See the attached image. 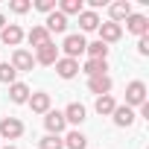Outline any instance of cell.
Returning a JSON list of instances; mask_svg holds the SVG:
<instances>
[{
    "mask_svg": "<svg viewBox=\"0 0 149 149\" xmlns=\"http://www.w3.org/2000/svg\"><path fill=\"white\" fill-rule=\"evenodd\" d=\"M105 70H108V61L102 58H85V64H79V73H85V76H105Z\"/></svg>",
    "mask_w": 149,
    "mask_h": 149,
    "instance_id": "cell-16",
    "label": "cell"
},
{
    "mask_svg": "<svg viewBox=\"0 0 149 149\" xmlns=\"http://www.w3.org/2000/svg\"><path fill=\"white\" fill-rule=\"evenodd\" d=\"M85 47H88V41H85L82 32H70V35H64V41H61L64 58H76V61H79V56H85Z\"/></svg>",
    "mask_w": 149,
    "mask_h": 149,
    "instance_id": "cell-1",
    "label": "cell"
},
{
    "mask_svg": "<svg viewBox=\"0 0 149 149\" xmlns=\"http://www.w3.org/2000/svg\"><path fill=\"white\" fill-rule=\"evenodd\" d=\"M38 12H44V15H50V12H56V0H35L32 3Z\"/></svg>",
    "mask_w": 149,
    "mask_h": 149,
    "instance_id": "cell-28",
    "label": "cell"
},
{
    "mask_svg": "<svg viewBox=\"0 0 149 149\" xmlns=\"http://www.w3.org/2000/svg\"><path fill=\"white\" fill-rule=\"evenodd\" d=\"M38 149H64V140L58 134H44L38 140Z\"/></svg>",
    "mask_w": 149,
    "mask_h": 149,
    "instance_id": "cell-26",
    "label": "cell"
},
{
    "mask_svg": "<svg viewBox=\"0 0 149 149\" xmlns=\"http://www.w3.org/2000/svg\"><path fill=\"white\" fill-rule=\"evenodd\" d=\"M0 41H3L6 47H21V41H24V29L18 26V24H6L3 29H0Z\"/></svg>",
    "mask_w": 149,
    "mask_h": 149,
    "instance_id": "cell-11",
    "label": "cell"
},
{
    "mask_svg": "<svg viewBox=\"0 0 149 149\" xmlns=\"http://www.w3.org/2000/svg\"><path fill=\"white\" fill-rule=\"evenodd\" d=\"M64 149H88V137L79 132V129H73V132H67L64 137Z\"/></svg>",
    "mask_w": 149,
    "mask_h": 149,
    "instance_id": "cell-22",
    "label": "cell"
},
{
    "mask_svg": "<svg viewBox=\"0 0 149 149\" xmlns=\"http://www.w3.org/2000/svg\"><path fill=\"white\" fill-rule=\"evenodd\" d=\"M35 64H44V67H53L56 61H58V47L53 44V41H47V44H41L38 50H35Z\"/></svg>",
    "mask_w": 149,
    "mask_h": 149,
    "instance_id": "cell-4",
    "label": "cell"
},
{
    "mask_svg": "<svg viewBox=\"0 0 149 149\" xmlns=\"http://www.w3.org/2000/svg\"><path fill=\"white\" fill-rule=\"evenodd\" d=\"M111 120H114L117 129H129V126H134L137 114H134V108H129V105H117L114 114H111Z\"/></svg>",
    "mask_w": 149,
    "mask_h": 149,
    "instance_id": "cell-13",
    "label": "cell"
},
{
    "mask_svg": "<svg viewBox=\"0 0 149 149\" xmlns=\"http://www.w3.org/2000/svg\"><path fill=\"white\" fill-rule=\"evenodd\" d=\"M137 111H140V117H146V120H149V100H146V102H143Z\"/></svg>",
    "mask_w": 149,
    "mask_h": 149,
    "instance_id": "cell-30",
    "label": "cell"
},
{
    "mask_svg": "<svg viewBox=\"0 0 149 149\" xmlns=\"http://www.w3.org/2000/svg\"><path fill=\"white\" fill-rule=\"evenodd\" d=\"M61 114H64V123H67V126H82V123H85V117H88V111H85V105H82V102H70Z\"/></svg>",
    "mask_w": 149,
    "mask_h": 149,
    "instance_id": "cell-14",
    "label": "cell"
},
{
    "mask_svg": "<svg viewBox=\"0 0 149 149\" xmlns=\"http://www.w3.org/2000/svg\"><path fill=\"white\" fill-rule=\"evenodd\" d=\"M18 82V70L9 61H0V85H15Z\"/></svg>",
    "mask_w": 149,
    "mask_h": 149,
    "instance_id": "cell-24",
    "label": "cell"
},
{
    "mask_svg": "<svg viewBox=\"0 0 149 149\" xmlns=\"http://www.w3.org/2000/svg\"><path fill=\"white\" fill-rule=\"evenodd\" d=\"M53 67H56V73H58L61 79H76V76H79V61H76V58L58 56V61H56Z\"/></svg>",
    "mask_w": 149,
    "mask_h": 149,
    "instance_id": "cell-10",
    "label": "cell"
},
{
    "mask_svg": "<svg viewBox=\"0 0 149 149\" xmlns=\"http://www.w3.org/2000/svg\"><path fill=\"white\" fill-rule=\"evenodd\" d=\"M29 85L26 82H15V85H9V100L15 102V105H26V100H29Z\"/></svg>",
    "mask_w": 149,
    "mask_h": 149,
    "instance_id": "cell-19",
    "label": "cell"
},
{
    "mask_svg": "<svg viewBox=\"0 0 149 149\" xmlns=\"http://www.w3.org/2000/svg\"><path fill=\"white\" fill-rule=\"evenodd\" d=\"M85 9V3H82V0H61V3H58V12L67 18V15H79Z\"/></svg>",
    "mask_w": 149,
    "mask_h": 149,
    "instance_id": "cell-25",
    "label": "cell"
},
{
    "mask_svg": "<svg viewBox=\"0 0 149 149\" xmlns=\"http://www.w3.org/2000/svg\"><path fill=\"white\" fill-rule=\"evenodd\" d=\"M3 149H18V146H3Z\"/></svg>",
    "mask_w": 149,
    "mask_h": 149,
    "instance_id": "cell-32",
    "label": "cell"
},
{
    "mask_svg": "<svg viewBox=\"0 0 149 149\" xmlns=\"http://www.w3.org/2000/svg\"><path fill=\"white\" fill-rule=\"evenodd\" d=\"M9 9H12L15 15H26V12L32 9V3H29V0H12V3H9Z\"/></svg>",
    "mask_w": 149,
    "mask_h": 149,
    "instance_id": "cell-27",
    "label": "cell"
},
{
    "mask_svg": "<svg viewBox=\"0 0 149 149\" xmlns=\"http://www.w3.org/2000/svg\"><path fill=\"white\" fill-rule=\"evenodd\" d=\"M18 73H29L32 67H35V58H32V53L29 50H24V47H18L15 53H12V61H9Z\"/></svg>",
    "mask_w": 149,
    "mask_h": 149,
    "instance_id": "cell-7",
    "label": "cell"
},
{
    "mask_svg": "<svg viewBox=\"0 0 149 149\" xmlns=\"http://www.w3.org/2000/svg\"><path fill=\"white\" fill-rule=\"evenodd\" d=\"M26 105L32 108V114H47V111L53 108V97H50L47 91H32L29 100H26Z\"/></svg>",
    "mask_w": 149,
    "mask_h": 149,
    "instance_id": "cell-5",
    "label": "cell"
},
{
    "mask_svg": "<svg viewBox=\"0 0 149 149\" xmlns=\"http://www.w3.org/2000/svg\"><path fill=\"white\" fill-rule=\"evenodd\" d=\"M3 26H6V18H3V15H0V29H3Z\"/></svg>",
    "mask_w": 149,
    "mask_h": 149,
    "instance_id": "cell-31",
    "label": "cell"
},
{
    "mask_svg": "<svg viewBox=\"0 0 149 149\" xmlns=\"http://www.w3.org/2000/svg\"><path fill=\"white\" fill-rule=\"evenodd\" d=\"M41 26H44L50 35H64V32H67V18L56 9V12H50V15H47V21H44Z\"/></svg>",
    "mask_w": 149,
    "mask_h": 149,
    "instance_id": "cell-8",
    "label": "cell"
},
{
    "mask_svg": "<svg viewBox=\"0 0 149 149\" xmlns=\"http://www.w3.org/2000/svg\"><path fill=\"white\" fill-rule=\"evenodd\" d=\"M97 32H100V41L108 47V44H117V41L123 38V24L105 21V24H100V26H97Z\"/></svg>",
    "mask_w": 149,
    "mask_h": 149,
    "instance_id": "cell-3",
    "label": "cell"
},
{
    "mask_svg": "<svg viewBox=\"0 0 149 149\" xmlns=\"http://www.w3.org/2000/svg\"><path fill=\"white\" fill-rule=\"evenodd\" d=\"M108 50H111V47H105V44L97 38V41H91V44L85 47V56H88V58H102V61H105V58H108Z\"/></svg>",
    "mask_w": 149,
    "mask_h": 149,
    "instance_id": "cell-23",
    "label": "cell"
},
{
    "mask_svg": "<svg viewBox=\"0 0 149 149\" xmlns=\"http://www.w3.org/2000/svg\"><path fill=\"white\" fill-rule=\"evenodd\" d=\"M100 24H102V21H100L97 12H91V9H82V12H79V29H82V32H94Z\"/></svg>",
    "mask_w": 149,
    "mask_h": 149,
    "instance_id": "cell-20",
    "label": "cell"
},
{
    "mask_svg": "<svg viewBox=\"0 0 149 149\" xmlns=\"http://www.w3.org/2000/svg\"><path fill=\"white\" fill-rule=\"evenodd\" d=\"M24 38H26V41H29V47H35V50H38L41 44L53 41V35H50V32H47V29H44L41 24H35V26H32L29 32H24Z\"/></svg>",
    "mask_w": 149,
    "mask_h": 149,
    "instance_id": "cell-18",
    "label": "cell"
},
{
    "mask_svg": "<svg viewBox=\"0 0 149 149\" xmlns=\"http://www.w3.org/2000/svg\"><path fill=\"white\" fill-rule=\"evenodd\" d=\"M108 15H111L114 24H123L132 15V3H129V0H114V3H108Z\"/></svg>",
    "mask_w": 149,
    "mask_h": 149,
    "instance_id": "cell-17",
    "label": "cell"
},
{
    "mask_svg": "<svg viewBox=\"0 0 149 149\" xmlns=\"http://www.w3.org/2000/svg\"><path fill=\"white\" fill-rule=\"evenodd\" d=\"M44 129H47V134H58V137H61V132L67 129V123H64V114L50 108V111L44 114Z\"/></svg>",
    "mask_w": 149,
    "mask_h": 149,
    "instance_id": "cell-9",
    "label": "cell"
},
{
    "mask_svg": "<svg viewBox=\"0 0 149 149\" xmlns=\"http://www.w3.org/2000/svg\"><path fill=\"white\" fill-rule=\"evenodd\" d=\"M146 97H149V91H146V82H140V79H132V82L126 85V105H129V108H140V105L146 102Z\"/></svg>",
    "mask_w": 149,
    "mask_h": 149,
    "instance_id": "cell-2",
    "label": "cell"
},
{
    "mask_svg": "<svg viewBox=\"0 0 149 149\" xmlns=\"http://www.w3.org/2000/svg\"><path fill=\"white\" fill-rule=\"evenodd\" d=\"M114 108H117V100H114L111 94L97 97V102H94V111H97L100 117H111V114H114Z\"/></svg>",
    "mask_w": 149,
    "mask_h": 149,
    "instance_id": "cell-21",
    "label": "cell"
},
{
    "mask_svg": "<svg viewBox=\"0 0 149 149\" xmlns=\"http://www.w3.org/2000/svg\"><path fill=\"white\" fill-rule=\"evenodd\" d=\"M111 88H114V82H111L108 73H105V76H91V79H88V91H91V94H97V97L111 94Z\"/></svg>",
    "mask_w": 149,
    "mask_h": 149,
    "instance_id": "cell-15",
    "label": "cell"
},
{
    "mask_svg": "<svg viewBox=\"0 0 149 149\" xmlns=\"http://www.w3.org/2000/svg\"><path fill=\"white\" fill-rule=\"evenodd\" d=\"M24 134V123L18 117H3L0 120V137L3 140H18Z\"/></svg>",
    "mask_w": 149,
    "mask_h": 149,
    "instance_id": "cell-6",
    "label": "cell"
},
{
    "mask_svg": "<svg viewBox=\"0 0 149 149\" xmlns=\"http://www.w3.org/2000/svg\"><path fill=\"white\" fill-rule=\"evenodd\" d=\"M137 56H143V58L149 56V35H140L137 38Z\"/></svg>",
    "mask_w": 149,
    "mask_h": 149,
    "instance_id": "cell-29",
    "label": "cell"
},
{
    "mask_svg": "<svg viewBox=\"0 0 149 149\" xmlns=\"http://www.w3.org/2000/svg\"><path fill=\"white\" fill-rule=\"evenodd\" d=\"M126 29L132 32V35H149V18L146 15H137V12H132L129 18H126Z\"/></svg>",
    "mask_w": 149,
    "mask_h": 149,
    "instance_id": "cell-12",
    "label": "cell"
}]
</instances>
